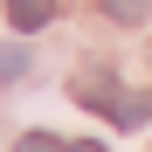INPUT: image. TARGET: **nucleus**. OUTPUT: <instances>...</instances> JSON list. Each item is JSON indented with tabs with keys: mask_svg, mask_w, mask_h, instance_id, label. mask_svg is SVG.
I'll use <instances>...</instances> for the list:
<instances>
[{
	"mask_svg": "<svg viewBox=\"0 0 152 152\" xmlns=\"http://www.w3.org/2000/svg\"><path fill=\"white\" fill-rule=\"evenodd\" d=\"M76 97H83L90 111H104L118 132H138V124H145V104H138V97H124L118 83H104V76H83V83H76Z\"/></svg>",
	"mask_w": 152,
	"mask_h": 152,
	"instance_id": "obj_1",
	"label": "nucleus"
},
{
	"mask_svg": "<svg viewBox=\"0 0 152 152\" xmlns=\"http://www.w3.org/2000/svg\"><path fill=\"white\" fill-rule=\"evenodd\" d=\"M7 21H14L21 35H35V28L56 21V0H7Z\"/></svg>",
	"mask_w": 152,
	"mask_h": 152,
	"instance_id": "obj_2",
	"label": "nucleus"
},
{
	"mask_svg": "<svg viewBox=\"0 0 152 152\" xmlns=\"http://www.w3.org/2000/svg\"><path fill=\"white\" fill-rule=\"evenodd\" d=\"M14 76H28V48H0V83H14Z\"/></svg>",
	"mask_w": 152,
	"mask_h": 152,
	"instance_id": "obj_3",
	"label": "nucleus"
},
{
	"mask_svg": "<svg viewBox=\"0 0 152 152\" xmlns=\"http://www.w3.org/2000/svg\"><path fill=\"white\" fill-rule=\"evenodd\" d=\"M145 7H152V0H104L111 21H145Z\"/></svg>",
	"mask_w": 152,
	"mask_h": 152,
	"instance_id": "obj_4",
	"label": "nucleus"
},
{
	"mask_svg": "<svg viewBox=\"0 0 152 152\" xmlns=\"http://www.w3.org/2000/svg\"><path fill=\"white\" fill-rule=\"evenodd\" d=\"M21 152H62V145L48 138V132H28V138H21Z\"/></svg>",
	"mask_w": 152,
	"mask_h": 152,
	"instance_id": "obj_5",
	"label": "nucleus"
},
{
	"mask_svg": "<svg viewBox=\"0 0 152 152\" xmlns=\"http://www.w3.org/2000/svg\"><path fill=\"white\" fill-rule=\"evenodd\" d=\"M62 152H104V145H90V138H83V145H62Z\"/></svg>",
	"mask_w": 152,
	"mask_h": 152,
	"instance_id": "obj_6",
	"label": "nucleus"
}]
</instances>
